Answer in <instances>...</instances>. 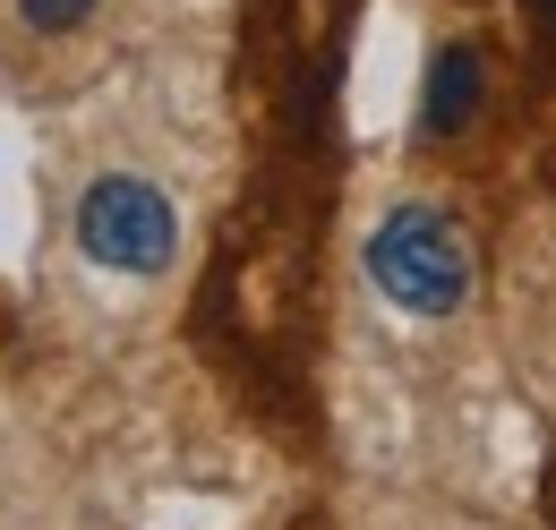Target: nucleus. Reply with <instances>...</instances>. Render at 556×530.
Masks as SVG:
<instances>
[{"mask_svg": "<svg viewBox=\"0 0 556 530\" xmlns=\"http://www.w3.org/2000/svg\"><path fill=\"white\" fill-rule=\"evenodd\" d=\"M368 274L394 308L412 317H454L471 300V240L445 205H394L368 231Z\"/></svg>", "mask_w": 556, "mask_h": 530, "instance_id": "nucleus-1", "label": "nucleus"}, {"mask_svg": "<svg viewBox=\"0 0 556 530\" xmlns=\"http://www.w3.org/2000/svg\"><path fill=\"white\" fill-rule=\"evenodd\" d=\"M77 249L112 274H163L172 249H180V214H172L163 189H146L129 172H103L77 198Z\"/></svg>", "mask_w": 556, "mask_h": 530, "instance_id": "nucleus-2", "label": "nucleus"}, {"mask_svg": "<svg viewBox=\"0 0 556 530\" xmlns=\"http://www.w3.org/2000/svg\"><path fill=\"white\" fill-rule=\"evenodd\" d=\"M480 94H488V61H480V43H445V52L428 61V103H419V137H428V146H454V137L471 129Z\"/></svg>", "mask_w": 556, "mask_h": 530, "instance_id": "nucleus-3", "label": "nucleus"}, {"mask_svg": "<svg viewBox=\"0 0 556 530\" xmlns=\"http://www.w3.org/2000/svg\"><path fill=\"white\" fill-rule=\"evenodd\" d=\"M17 17H26L35 35H77V26L94 17V0H17Z\"/></svg>", "mask_w": 556, "mask_h": 530, "instance_id": "nucleus-4", "label": "nucleus"}, {"mask_svg": "<svg viewBox=\"0 0 556 530\" xmlns=\"http://www.w3.org/2000/svg\"><path fill=\"white\" fill-rule=\"evenodd\" d=\"M531 17H540V26L556 35V0H531Z\"/></svg>", "mask_w": 556, "mask_h": 530, "instance_id": "nucleus-5", "label": "nucleus"}]
</instances>
